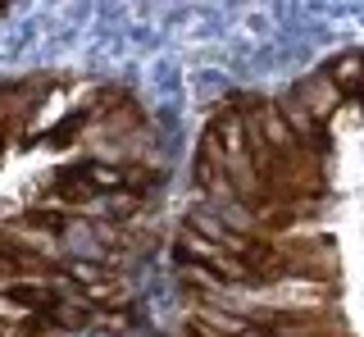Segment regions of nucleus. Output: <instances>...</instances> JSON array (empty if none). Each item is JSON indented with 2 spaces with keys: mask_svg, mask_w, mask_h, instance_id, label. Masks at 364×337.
<instances>
[{
  "mask_svg": "<svg viewBox=\"0 0 364 337\" xmlns=\"http://www.w3.org/2000/svg\"><path fill=\"white\" fill-rule=\"evenodd\" d=\"M287 105L301 109V114L314 119V123H328V114L341 105V96H337V87L328 82V73H310V77H301V82L291 87Z\"/></svg>",
  "mask_w": 364,
  "mask_h": 337,
  "instance_id": "nucleus-4",
  "label": "nucleus"
},
{
  "mask_svg": "<svg viewBox=\"0 0 364 337\" xmlns=\"http://www.w3.org/2000/svg\"><path fill=\"white\" fill-rule=\"evenodd\" d=\"M328 82L337 87V96L341 100H360L364 96V55L360 50H350V55H337V60H328Z\"/></svg>",
  "mask_w": 364,
  "mask_h": 337,
  "instance_id": "nucleus-5",
  "label": "nucleus"
},
{
  "mask_svg": "<svg viewBox=\"0 0 364 337\" xmlns=\"http://www.w3.org/2000/svg\"><path fill=\"white\" fill-rule=\"evenodd\" d=\"M46 92H50V82H9L0 92V155L14 141H28L32 114L46 105Z\"/></svg>",
  "mask_w": 364,
  "mask_h": 337,
  "instance_id": "nucleus-2",
  "label": "nucleus"
},
{
  "mask_svg": "<svg viewBox=\"0 0 364 337\" xmlns=\"http://www.w3.org/2000/svg\"><path fill=\"white\" fill-rule=\"evenodd\" d=\"M0 301L5 306H14L23 314H60L68 306V296L60 287L41 283V278H18V283H5L0 287Z\"/></svg>",
  "mask_w": 364,
  "mask_h": 337,
  "instance_id": "nucleus-3",
  "label": "nucleus"
},
{
  "mask_svg": "<svg viewBox=\"0 0 364 337\" xmlns=\"http://www.w3.org/2000/svg\"><path fill=\"white\" fill-rule=\"evenodd\" d=\"M18 228H32V232H46V237H64L73 228V215L60 205H32L18 215Z\"/></svg>",
  "mask_w": 364,
  "mask_h": 337,
  "instance_id": "nucleus-6",
  "label": "nucleus"
},
{
  "mask_svg": "<svg viewBox=\"0 0 364 337\" xmlns=\"http://www.w3.org/2000/svg\"><path fill=\"white\" fill-rule=\"evenodd\" d=\"M178 264L187 269V274H205V278H214V283H250V274H246V264L237 260V255H228L219 242H210V237H200V232H187L182 228V237H178Z\"/></svg>",
  "mask_w": 364,
  "mask_h": 337,
  "instance_id": "nucleus-1",
  "label": "nucleus"
},
{
  "mask_svg": "<svg viewBox=\"0 0 364 337\" xmlns=\"http://www.w3.org/2000/svg\"><path fill=\"white\" fill-rule=\"evenodd\" d=\"M360 100H364V96H360Z\"/></svg>",
  "mask_w": 364,
  "mask_h": 337,
  "instance_id": "nucleus-8",
  "label": "nucleus"
},
{
  "mask_svg": "<svg viewBox=\"0 0 364 337\" xmlns=\"http://www.w3.org/2000/svg\"><path fill=\"white\" fill-rule=\"evenodd\" d=\"M0 14H5V5H0Z\"/></svg>",
  "mask_w": 364,
  "mask_h": 337,
  "instance_id": "nucleus-7",
  "label": "nucleus"
}]
</instances>
